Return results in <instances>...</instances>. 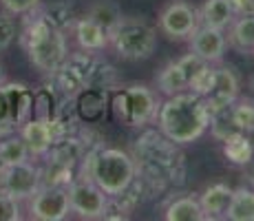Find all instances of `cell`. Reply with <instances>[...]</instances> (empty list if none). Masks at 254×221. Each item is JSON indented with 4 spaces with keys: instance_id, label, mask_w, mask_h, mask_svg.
Returning a JSON list of instances; mask_svg holds the SVG:
<instances>
[{
    "instance_id": "277c9868",
    "label": "cell",
    "mask_w": 254,
    "mask_h": 221,
    "mask_svg": "<svg viewBox=\"0 0 254 221\" xmlns=\"http://www.w3.org/2000/svg\"><path fill=\"white\" fill-rule=\"evenodd\" d=\"M137 168L130 153L122 148H104V146H93L82 157L77 166V177L93 179L109 197L120 195L135 181Z\"/></svg>"
},
{
    "instance_id": "f1b7e54d",
    "label": "cell",
    "mask_w": 254,
    "mask_h": 221,
    "mask_svg": "<svg viewBox=\"0 0 254 221\" xmlns=\"http://www.w3.org/2000/svg\"><path fill=\"white\" fill-rule=\"evenodd\" d=\"M0 157H2L4 166L9 164H20V161H27L29 157V148L24 144V140L20 137V133H11L4 140H0Z\"/></svg>"
},
{
    "instance_id": "9c48e42d",
    "label": "cell",
    "mask_w": 254,
    "mask_h": 221,
    "mask_svg": "<svg viewBox=\"0 0 254 221\" xmlns=\"http://www.w3.org/2000/svg\"><path fill=\"white\" fill-rule=\"evenodd\" d=\"M69 204L71 213L82 219H104L106 208H109V195L93 179L75 177L69 186Z\"/></svg>"
},
{
    "instance_id": "5bb4252c",
    "label": "cell",
    "mask_w": 254,
    "mask_h": 221,
    "mask_svg": "<svg viewBox=\"0 0 254 221\" xmlns=\"http://www.w3.org/2000/svg\"><path fill=\"white\" fill-rule=\"evenodd\" d=\"M228 49V38L223 29H214L199 24V29L190 36V51L194 56H199L201 60H206L208 65H217L223 60Z\"/></svg>"
},
{
    "instance_id": "1f68e13d",
    "label": "cell",
    "mask_w": 254,
    "mask_h": 221,
    "mask_svg": "<svg viewBox=\"0 0 254 221\" xmlns=\"http://www.w3.org/2000/svg\"><path fill=\"white\" fill-rule=\"evenodd\" d=\"M13 40H16V22L9 11H0V51H7Z\"/></svg>"
},
{
    "instance_id": "9a60e30c",
    "label": "cell",
    "mask_w": 254,
    "mask_h": 221,
    "mask_svg": "<svg viewBox=\"0 0 254 221\" xmlns=\"http://www.w3.org/2000/svg\"><path fill=\"white\" fill-rule=\"evenodd\" d=\"M109 88L86 86L73 95V106L82 124H97L109 115Z\"/></svg>"
},
{
    "instance_id": "8d00e7d4",
    "label": "cell",
    "mask_w": 254,
    "mask_h": 221,
    "mask_svg": "<svg viewBox=\"0 0 254 221\" xmlns=\"http://www.w3.org/2000/svg\"><path fill=\"white\" fill-rule=\"evenodd\" d=\"M4 82V75H2V67H0V84Z\"/></svg>"
},
{
    "instance_id": "ab89813d",
    "label": "cell",
    "mask_w": 254,
    "mask_h": 221,
    "mask_svg": "<svg viewBox=\"0 0 254 221\" xmlns=\"http://www.w3.org/2000/svg\"><path fill=\"white\" fill-rule=\"evenodd\" d=\"M252 53H254V51H252Z\"/></svg>"
},
{
    "instance_id": "8fae6325",
    "label": "cell",
    "mask_w": 254,
    "mask_h": 221,
    "mask_svg": "<svg viewBox=\"0 0 254 221\" xmlns=\"http://www.w3.org/2000/svg\"><path fill=\"white\" fill-rule=\"evenodd\" d=\"M40 188V166L31 161L9 164L0 173V193H7L16 199H29Z\"/></svg>"
},
{
    "instance_id": "d4e9b609",
    "label": "cell",
    "mask_w": 254,
    "mask_h": 221,
    "mask_svg": "<svg viewBox=\"0 0 254 221\" xmlns=\"http://www.w3.org/2000/svg\"><path fill=\"white\" fill-rule=\"evenodd\" d=\"M58 102H60V95H58L56 88L51 84L40 86L38 91H33V120L49 122L51 124L56 109H58Z\"/></svg>"
},
{
    "instance_id": "cb8c5ba5",
    "label": "cell",
    "mask_w": 254,
    "mask_h": 221,
    "mask_svg": "<svg viewBox=\"0 0 254 221\" xmlns=\"http://www.w3.org/2000/svg\"><path fill=\"white\" fill-rule=\"evenodd\" d=\"M45 159V166L40 168V186H62V188H69L73 184V179L77 177V170L71 166L58 164L53 159Z\"/></svg>"
},
{
    "instance_id": "e0dca14e",
    "label": "cell",
    "mask_w": 254,
    "mask_h": 221,
    "mask_svg": "<svg viewBox=\"0 0 254 221\" xmlns=\"http://www.w3.org/2000/svg\"><path fill=\"white\" fill-rule=\"evenodd\" d=\"M73 33H75L80 49H84V51L100 53L109 47V31L100 22L93 20L91 16H82L73 20Z\"/></svg>"
},
{
    "instance_id": "4316f807",
    "label": "cell",
    "mask_w": 254,
    "mask_h": 221,
    "mask_svg": "<svg viewBox=\"0 0 254 221\" xmlns=\"http://www.w3.org/2000/svg\"><path fill=\"white\" fill-rule=\"evenodd\" d=\"M33 11L40 18H45L51 27L60 29V31H66V29L73 27V13L66 2H53V4H45V7H42V2H40Z\"/></svg>"
},
{
    "instance_id": "6da1fadb",
    "label": "cell",
    "mask_w": 254,
    "mask_h": 221,
    "mask_svg": "<svg viewBox=\"0 0 254 221\" xmlns=\"http://www.w3.org/2000/svg\"><path fill=\"white\" fill-rule=\"evenodd\" d=\"M182 146L170 142L162 131H144L135 140L133 159L141 193H157L170 186H182L186 179V161Z\"/></svg>"
},
{
    "instance_id": "f546056e",
    "label": "cell",
    "mask_w": 254,
    "mask_h": 221,
    "mask_svg": "<svg viewBox=\"0 0 254 221\" xmlns=\"http://www.w3.org/2000/svg\"><path fill=\"white\" fill-rule=\"evenodd\" d=\"M86 16H91L93 20L100 22L102 27L111 33V29L120 22V18L124 16V13H122V9L117 7L113 0H97L95 4H91V9H89V13H86Z\"/></svg>"
},
{
    "instance_id": "30bf717a",
    "label": "cell",
    "mask_w": 254,
    "mask_h": 221,
    "mask_svg": "<svg viewBox=\"0 0 254 221\" xmlns=\"http://www.w3.org/2000/svg\"><path fill=\"white\" fill-rule=\"evenodd\" d=\"M71 213L69 188L40 186L29 197V217L36 221H62Z\"/></svg>"
},
{
    "instance_id": "f35d334b",
    "label": "cell",
    "mask_w": 254,
    "mask_h": 221,
    "mask_svg": "<svg viewBox=\"0 0 254 221\" xmlns=\"http://www.w3.org/2000/svg\"><path fill=\"white\" fill-rule=\"evenodd\" d=\"M250 168H252V175H254V157H252V161H250Z\"/></svg>"
},
{
    "instance_id": "44dd1931",
    "label": "cell",
    "mask_w": 254,
    "mask_h": 221,
    "mask_svg": "<svg viewBox=\"0 0 254 221\" xmlns=\"http://www.w3.org/2000/svg\"><path fill=\"white\" fill-rule=\"evenodd\" d=\"M234 18L237 16H234L228 0H206L203 7L199 9V20H201V24L214 27V29H223V31L230 27V22Z\"/></svg>"
},
{
    "instance_id": "d6a6232c",
    "label": "cell",
    "mask_w": 254,
    "mask_h": 221,
    "mask_svg": "<svg viewBox=\"0 0 254 221\" xmlns=\"http://www.w3.org/2000/svg\"><path fill=\"white\" fill-rule=\"evenodd\" d=\"M212 80H214V67L206 65L197 75L192 77V82H190V91L199 93V95H206V93L210 91V86H212Z\"/></svg>"
},
{
    "instance_id": "ffe728a7",
    "label": "cell",
    "mask_w": 254,
    "mask_h": 221,
    "mask_svg": "<svg viewBox=\"0 0 254 221\" xmlns=\"http://www.w3.org/2000/svg\"><path fill=\"white\" fill-rule=\"evenodd\" d=\"M228 47L239 53L254 51V16H237L228 27Z\"/></svg>"
},
{
    "instance_id": "2e32d148",
    "label": "cell",
    "mask_w": 254,
    "mask_h": 221,
    "mask_svg": "<svg viewBox=\"0 0 254 221\" xmlns=\"http://www.w3.org/2000/svg\"><path fill=\"white\" fill-rule=\"evenodd\" d=\"M4 100L9 106V120L16 129H20L22 124H27L33 117V91L27 84H0Z\"/></svg>"
},
{
    "instance_id": "8992f818",
    "label": "cell",
    "mask_w": 254,
    "mask_h": 221,
    "mask_svg": "<svg viewBox=\"0 0 254 221\" xmlns=\"http://www.w3.org/2000/svg\"><path fill=\"white\" fill-rule=\"evenodd\" d=\"M109 47L122 60H148L157 49V29L144 18L122 16L109 33Z\"/></svg>"
},
{
    "instance_id": "7c38bea8",
    "label": "cell",
    "mask_w": 254,
    "mask_h": 221,
    "mask_svg": "<svg viewBox=\"0 0 254 221\" xmlns=\"http://www.w3.org/2000/svg\"><path fill=\"white\" fill-rule=\"evenodd\" d=\"M126 100H128V124L133 129H144L155 124L159 113V97L157 93L146 84H130L126 86Z\"/></svg>"
},
{
    "instance_id": "d6986e66",
    "label": "cell",
    "mask_w": 254,
    "mask_h": 221,
    "mask_svg": "<svg viewBox=\"0 0 254 221\" xmlns=\"http://www.w3.org/2000/svg\"><path fill=\"white\" fill-rule=\"evenodd\" d=\"M20 137L24 140L29 148V155L36 157V159H42L49 148H51V142H53V135H51V124L49 122H40V120H29L27 124H22L20 129Z\"/></svg>"
},
{
    "instance_id": "4fadbf2b",
    "label": "cell",
    "mask_w": 254,
    "mask_h": 221,
    "mask_svg": "<svg viewBox=\"0 0 254 221\" xmlns=\"http://www.w3.org/2000/svg\"><path fill=\"white\" fill-rule=\"evenodd\" d=\"M239 91H241V82H239L237 73L232 71L230 67H219L214 69V80L210 91L203 95L208 106V113H219L226 111L234 104V100L239 97Z\"/></svg>"
},
{
    "instance_id": "3957f363",
    "label": "cell",
    "mask_w": 254,
    "mask_h": 221,
    "mask_svg": "<svg viewBox=\"0 0 254 221\" xmlns=\"http://www.w3.org/2000/svg\"><path fill=\"white\" fill-rule=\"evenodd\" d=\"M51 86L60 97H73L77 91L86 86H100V88H115L120 77H117L115 67H111L106 60H102L97 53L84 51L71 53L64 58L60 67L51 73Z\"/></svg>"
},
{
    "instance_id": "d590c367",
    "label": "cell",
    "mask_w": 254,
    "mask_h": 221,
    "mask_svg": "<svg viewBox=\"0 0 254 221\" xmlns=\"http://www.w3.org/2000/svg\"><path fill=\"white\" fill-rule=\"evenodd\" d=\"M2 120H9V106H7V100H4L2 91H0V122ZM11 122V120H9Z\"/></svg>"
},
{
    "instance_id": "7402d4cb",
    "label": "cell",
    "mask_w": 254,
    "mask_h": 221,
    "mask_svg": "<svg viewBox=\"0 0 254 221\" xmlns=\"http://www.w3.org/2000/svg\"><path fill=\"white\" fill-rule=\"evenodd\" d=\"M223 155L234 166H250L254 157V144L248 137V133H234L223 142Z\"/></svg>"
},
{
    "instance_id": "484cf974",
    "label": "cell",
    "mask_w": 254,
    "mask_h": 221,
    "mask_svg": "<svg viewBox=\"0 0 254 221\" xmlns=\"http://www.w3.org/2000/svg\"><path fill=\"white\" fill-rule=\"evenodd\" d=\"M226 219L230 221H254V190L237 188L232 193V201L228 206Z\"/></svg>"
},
{
    "instance_id": "74e56055",
    "label": "cell",
    "mask_w": 254,
    "mask_h": 221,
    "mask_svg": "<svg viewBox=\"0 0 254 221\" xmlns=\"http://www.w3.org/2000/svg\"><path fill=\"white\" fill-rule=\"evenodd\" d=\"M2 168H4V161H2V157H0V173H2Z\"/></svg>"
},
{
    "instance_id": "836d02e7",
    "label": "cell",
    "mask_w": 254,
    "mask_h": 221,
    "mask_svg": "<svg viewBox=\"0 0 254 221\" xmlns=\"http://www.w3.org/2000/svg\"><path fill=\"white\" fill-rule=\"evenodd\" d=\"M42 0H0L4 11H9L11 16H27L40 4Z\"/></svg>"
},
{
    "instance_id": "83f0119b",
    "label": "cell",
    "mask_w": 254,
    "mask_h": 221,
    "mask_svg": "<svg viewBox=\"0 0 254 221\" xmlns=\"http://www.w3.org/2000/svg\"><path fill=\"white\" fill-rule=\"evenodd\" d=\"M228 111H230L234 126H237L241 133L252 135L254 133V97H241L239 95Z\"/></svg>"
},
{
    "instance_id": "4dcf8cb0",
    "label": "cell",
    "mask_w": 254,
    "mask_h": 221,
    "mask_svg": "<svg viewBox=\"0 0 254 221\" xmlns=\"http://www.w3.org/2000/svg\"><path fill=\"white\" fill-rule=\"evenodd\" d=\"M22 210H20V199L11 197L7 193H0V221H20Z\"/></svg>"
},
{
    "instance_id": "ac0fdd59",
    "label": "cell",
    "mask_w": 254,
    "mask_h": 221,
    "mask_svg": "<svg viewBox=\"0 0 254 221\" xmlns=\"http://www.w3.org/2000/svg\"><path fill=\"white\" fill-rule=\"evenodd\" d=\"M234 188H230L228 184H212L199 195V204H201V213L203 219L208 221H217V219H226L228 206L232 201Z\"/></svg>"
},
{
    "instance_id": "ba28073f",
    "label": "cell",
    "mask_w": 254,
    "mask_h": 221,
    "mask_svg": "<svg viewBox=\"0 0 254 221\" xmlns=\"http://www.w3.org/2000/svg\"><path fill=\"white\" fill-rule=\"evenodd\" d=\"M206 65L208 62L201 60L199 56H194L192 51L186 53V56L179 58V60L168 62V65L157 73V91L166 97L177 95V93H184V91H190V82H192V77L197 75Z\"/></svg>"
},
{
    "instance_id": "e575fe53",
    "label": "cell",
    "mask_w": 254,
    "mask_h": 221,
    "mask_svg": "<svg viewBox=\"0 0 254 221\" xmlns=\"http://www.w3.org/2000/svg\"><path fill=\"white\" fill-rule=\"evenodd\" d=\"M234 16H254V0H228Z\"/></svg>"
},
{
    "instance_id": "603a6c76",
    "label": "cell",
    "mask_w": 254,
    "mask_h": 221,
    "mask_svg": "<svg viewBox=\"0 0 254 221\" xmlns=\"http://www.w3.org/2000/svg\"><path fill=\"white\" fill-rule=\"evenodd\" d=\"M164 217L168 221H203L199 197H194V195H184V197L173 199L166 206Z\"/></svg>"
},
{
    "instance_id": "52a82bcc",
    "label": "cell",
    "mask_w": 254,
    "mask_h": 221,
    "mask_svg": "<svg viewBox=\"0 0 254 221\" xmlns=\"http://www.w3.org/2000/svg\"><path fill=\"white\" fill-rule=\"evenodd\" d=\"M157 24L164 36H168L170 40H190V36L201 24V20H199V9H194L186 0H170L159 11Z\"/></svg>"
},
{
    "instance_id": "7a4b0ae2",
    "label": "cell",
    "mask_w": 254,
    "mask_h": 221,
    "mask_svg": "<svg viewBox=\"0 0 254 221\" xmlns=\"http://www.w3.org/2000/svg\"><path fill=\"white\" fill-rule=\"evenodd\" d=\"M157 129L179 146L194 144L206 135L210 126V113L203 95L194 91H184L170 95L159 104Z\"/></svg>"
},
{
    "instance_id": "5b68a950",
    "label": "cell",
    "mask_w": 254,
    "mask_h": 221,
    "mask_svg": "<svg viewBox=\"0 0 254 221\" xmlns=\"http://www.w3.org/2000/svg\"><path fill=\"white\" fill-rule=\"evenodd\" d=\"M27 22H24L20 42L27 51V58L33 67L45 75H51L58 67L64 62L69 56V47H66L64 31L51 27L45 18H40L36 11L27 13Z\"/></svg>"
}]
</instances>
